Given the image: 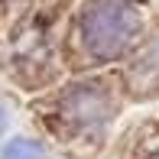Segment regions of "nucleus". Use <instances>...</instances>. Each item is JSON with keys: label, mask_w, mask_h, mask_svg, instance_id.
<instances>
[{"label": "nucleus", "mask_w": 159, "mask_h": 159, "mask_svg": "<svg viewBox=\"0 0 159 159\" xmlns=\"http://www.w3.org/2000/svg\"><path fill=\"white\" fill-rule=\"evenodd\" d=\"M140 30V7L133 0H88L81 10L84 46L98 59H114Z\"/></svg>", "instance_id": "1"}, {"label": "nucleus", "mask_w": 159, "mask_h": 159, "mask_svg": "<svg viewBox=\"0 0 159 159\" xmlns=\"http://www.w3.org/2000/svg\"><path fill=\"white\" fill-rule=\"evenodd\" d=\"M111 98L98 84H78L65 94V114L81 127H101L111 117Z\"/></svg>", "instance_id": "2"}, {"label": "nucleus", "mask_w": 159, "mask_h": 159, "mask_svg": "<svg viewBox=\"0 0 159 159\" xmlns=\"http://www.w3.org/2000/svg\"><path fill=\"white\" fill-rule=\"evenodd\" d=\"M133 84L140 91H156L159 88V36L140 52L133 65Z\"/></svg>", "instance_id": "3"}, {"label": "nucleus", "mask_w": 159, "mask_h": 159, "mask_svg": "<svg viewBox=\"0 0 159 159\" xmlns=\"http://www.w3.org/2000/svg\"><path fill=\"white\" fill-rule=\"evenodd\" d=\"M0 159H49V156H46V149H42L36 140L20 136V140H10V143L3 146Z\"/></svg>", "instance_id": "4"}, {"label": "nucleus", "mask_w": 159, "mask_h": 159, "mask_svg": "<svg viewBox=\"0 0 159 159\" xmlns=\"http://www.w3.org/2000/svg\"><path fill=\"white\" fill-rule=\"evenodd\" d=\"M3 127H7V111L0 107V130H3Z\"/></svg>", "instance_id": "5"}]
</instances>
